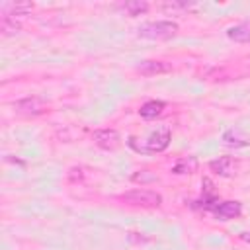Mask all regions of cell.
Masks as SVG:
<instances>
[{"label":"cell","instance_id":"cell-1","mask_svg":"<svg viewBox=\"0 0 250 250\" xmlns=\"http://www.w3.org/2000/svg\"><path fill=\"white\" fill-rule=\"evenodd\" d=\"M137 33H139V37H145V39H170L178 33V23L166 21V20L146 21V23L139 25Z\"/></svg>","mask_w":250,"mask_h":250},{"label":"cell","instance_id":"cell-2","mask_svg":"<svg viewBox=\"0 0 250 250\" xmlns=\"http://www.w3.org/2000/svg\"><path fill=\"white\" fill-rule=\"evenodd\" d=\"M121 201L129 203L133 207L152 209V207H158L162 203V197H160V193L150 191V189H131V191L121 195Z\"/></svg>","mask_w":250,"mask_h":250},{"label":"cell","instance_id":"cell-3","mask_svg":"<svg viewBox=\"0 0 250 250\" xmlns=\"http://www.w3.org/2000/svg\"><path fill=\"white\" fill-rule=\"evenodd\" d=\"M170 139H172L170 129L166 125H160L156 131H152L148 135V139L145 141L143 146H139V150H143V152H160L170 145Z\"/></svg>","mask_w":250,"mask_h":250},{"label":"cell","instance_id":"cell-4","mask_svg":"<svg viewBox=\"0 0 250 250\" xmlns=\"http://www.w3.org/2000/svg\"><path fill=\"white\" fill-rule=\"evenodd\" d=\"M14 109L21 115H27V117H35V115H41L47 111V104L37 98V96H29V98H23V100H18L14 102Z\"/></svg>","mask_w":250,"mask_h":250},{"label":"cell","instance_id":"cell-5","mask_svg":"<svg viewBox=\"0 0 250 250\" xmlns=\"http://www.w3.org/2000/svg\"><path fill=\"white\" fill-rule=\"evenodd\" d=\"M92 139L104 150H115L119 146V143H121L119 141V133L115 129H98V131H94Z\"/></svg>","mask_w":250,"mask_h":250},{"label":"cell","instance_id":"cell-6","mask_svg":"<svg viewBox=\"0 0 250 250\" xmlns=\"http://www.w3.org/2000/svg\"><path fill=\"white\" fill-rule=\"evenodd\" d=\"M209 168H211L215 174L229 178V176H234V174H236V170H238V160L232 158V156H219L217 160H211V162H209Z\"/></svg>","mask_w":250,"mask_h":250},{"label":"cell","instance_id":"cell-7","mask_svg":"<svg viewBox=\"0 0 250 250\" xmlns=\"http://www.w3.org/2000/svg\"><path fill=\"white\" fill-rule=\"evenodd\" d=\"M240 213H242V205H240V201H223V203L213 205V215H215L219 221H230V219H236Z\"/></svg>","mask_w":250,"mask_h":250},{"label":"cell","instance_id":"cell-8","mask_svg":"<svg viewBox=\"0 0 250 250\" xmlns=\"http://www.w3.org/2000/svg\"><path fill=\"white\" fill-rule=\"evenodd\" d=\"M137 70H139L141 74H145V76H154V74L170 72L172 66H170L168 62H164V61H143V62L137 66Z\"/></svg>","mask_w":250,"mask_h":250},{"label":"cell","instance_id":"cell-9","mask_svg":"<svg viewBox=\"0 0 250 250\" xmlns=\"http://www.w3.org/2000/svg\"><path fill=\"white\" fill-rule=\"evenodd\" d=\"M164 105H166V104H164L162 100H150V102H146V104L141 105L139 113H141V117H145V119H154V117H158V115L162 113Z\"/></svg>","mask_w":250,"mask_h":250},{"label":"cell","instance_id":"cell-10","mask_svg":"<svg viewBox=\"0 0 250 250\" xmlns=\"http://www.w3.org/2000/svg\"><path fill=\"white\" fill-rule=\"evenodd\" d=\"M227 35H229V39L238 41V43H246V41H250V21H244V23H238V25L229 27Z\"/></svg>","mask_w":250,"mask_h":250},{"label":"cell","instance_id":"cell-11","mask_svg":"<svg viewBox=\"0 0 250 250\" xmlns=\"http://www.w3.org/2000/svg\"><path fill=\"white\" fill-rule=\"evenodd\" d=\"M223 141H225L229 146H246V145H250V139H248L246 135H242L238 129H229V131H225Z\"/></svg>","mask_w":250,"mask_h":250},{"label":"cell","instance_id":"cell-12","mask_svg":"<svg viewBox=\"0 0 250 250\" xmlns=\"http://www.w3.org/2000/svg\"><path fill=\"white\" fill-rule=\"evenodd\" d=\"M195 170H197V158H195V156L180 158V160L172 166V172H174V174H193Z\"/></svg>","mask_w":250,"mask_h":250},{"label":"cell","instance_id":"cell-13","mask_svg":"<svg viewBox=\"0 0 250 250\" xmlns=\"http://www.w3.org/2000/svg\"><path fill=\"white\" fill-rule=\"evenodd\" d=\"M31 8H33V4H29V2H18V4H6V6H2V12H4V16L16 18V16L29 14Z\"/></svg>","mask_w":250,"mask_h":250},{"label":"cell","instance_id":"cell-14","mask_svg":"<svg viewBox=\"0 0 250 250\" xmlns=\"http://www.w3.org/2000/svg\"><path fill=\"white\" fill-rule=\"evenodd\" d=\"M20 29H21V25H20V21H16V18L2 16V20H0V31H2V35H16Z\"/></svg>","mask_w":250,"mask_h":250},{"label":"cell","instance_id":"cell-15","mask_svg":"<svg viewBox=\"0 0 250 250\" xmlns=\"http://www.w3.org/2000/svg\"><path fill=\"white\" fill-rule=\"evenodd\" d=\"M121 8H123L129 16H141V14H145V12L148 10V4H146L145 0H129V2H125Z\"/></svg>","mask_w":250,"mask_h":250}]
</instances>
